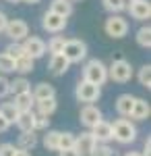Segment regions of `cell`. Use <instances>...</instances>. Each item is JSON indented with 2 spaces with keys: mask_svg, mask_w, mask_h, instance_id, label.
I'll use <instances>...</instances> for the list:
<instances>
[{
  "mask_svg": "<svg viewBox=\"0 0 151 156\" xmlns=\"http://www.w3.org/2000/svg\"><path fill=\"white\" fill-rule=\"evenodd\" d=\"M83 81H89L93 85H104L108 81V67L99 58L87 60V65L83 67Z\"/></svg>",
  "mask_w": 151,
  "mask_h": 156,
  "instance_id": "cell-1",
  "label": "cell"
},
{
  "mask_svg": "<svg viewBox=\"0 0 151 156\" xmlns=\"http://www.w3.org/2000/svg\"><path fill=\"white\" fill-rule=\"evenodd\" d=\"M112 140L118 144H130L137 140V127L128 119H116L112 123Z\"/></svg>",
  "mask_w": 151,
  "mask_h": 156,
  "instance_id": "cell-2",
  "label": "cell"
},
{
  "mask_svg": "<svg viewBox=\"0 0 151 156\" xmlns=\"http://www.w3.org/2000/svg\"><path fill=\"white\" fill-rule=\"evenodd\" d=\"M108 79L116 81V83H126L133 79V67L124 58H116L108 67Z\"/></svg>",
  "mask_w": 151,
  "mask_h": 156,
  "instance_id": "cell-3",
  "label": "cell"
},
{
  "mask_svg": "<svg viewBox=\"0 0 151 156\" xmlns=\"http://www.w3.org/2000/svg\"><path fill=\"white\" fill-rule=\"evenodd\" d=\"M62 56L69 60L70 65L72 62H81L87 56V44L83 40H66L64 48H62Z\"/></svg>",
  "mask_w": 151,
  "mask_h": 156,
  "instance_id": "cell-4",
  "label": "cell"
},
{
  "mask_svg": "<svg viewBox=\"0 0 151 156\" xmlns=\"http://www.w3.org/2000/svg\"><path fill=\"white\" fill-rule=\"evenodd\" d=\"M75 96L79 102H85V104H93V102H97L99 96H102V87H97V85L89 83V81H79L77 83V90H75Z\"/></svg>",
  "mask_w": 151,
  "mask_h": 156,
  "instance_id": "cell-5",
  "label": "cell"
},
{
  "mask_svg": "<svg viewBox=\"0 0 151 156\" xmlns=\"http://www.w3.org/2000/svg\"><path fill=\"white\" fill-rule=\"evenodd\" d=\"M104 29L110 37H124L128 34V21L120 15H110L104 23Z\"/></svg>",
  "mask_w": 151,
  "mask_h": 156,
  "instance_id": "cell-6",
  "label": "cell"
},
{
  "mask_svg": "<svg viewBox=\"0 0 151 156\" xmlns=\"http://www.w3.org/2000/svg\"><path fill=\"white\" fill-rule=\"evenodd\" d=\"M23 50H25V54L29 56V58H42L44 54H46L48 50H46V42L42 40V37H37V36H27L23 40Z\"/></svg>",
  "mask_w": 151,
  "mask_h": 156,
  "instance_id": "cell-7",
  "label": "cell"
},
{
  "mask_svg": "<svg viewBox=\"0 0 151 156\" xmlns=\"http://www.w3.org/2000/svg\"><path fill=\"white\" fill-rule=\"evenodd\" d=\"M4 31H6V36L11 37L12 42L19 44L21 40H25V37L29 36V25L25 23V21H21V19H8Z\"/></svg>",
  "mask_w": 151,
  "mask_h": 156,
  "instance_id": "cell-8",
  "label": "cell"
},
{
  "mask_svg": "<svg viewBox=\"0 0 151 156\" xmlns=\"http://www.w3.org/2000/svg\"><path fill=\"white\" fill-rule=\"evenodd\" d=\"M126 11L130 12L133 19H137V21H147L151 17V2L149 0H133L126 6Z\"/></svg>",
  "mask_w": 151,
  "mask_h": 156,
  "instance_id": "cell-9",
  "label": "cell"
},
{
  "mask_svg": "<svg viewBox=\"0 0 151 156\" xmlns=\"http://www.w3.org/2000/svg\"><path fill=\"white\" fill-rule=\"evenodd\" d=\"M81 123L87 127V129H93L99 121H102V110L95 106V104H85V106L81 108Z\"/></svg>",
  "mask_w": 151,
  "mask_h": 156,
  "instance_id": "cell-10",
  "label": "cell"
},
{
  "mask_svg": "<svg viewBox=\"0 0 151 156\" xmlns=\"http://www.w3.org/2000/svg\"><path fill=\"white\" fill-rule=\"evenodd\" d=\"M97 146L95 142V137H93L91 131H83L81 135H77V140H75V152H79V154H89L93 148Z\"/></svg>",
  "mask_w": 151,
  "mask_h": 156,
  "instance_id": "cell-11",
  "label": "cell"
},
{
  "mask_svg": "<svg viewBox=\"0 0 151 156\" xmlns=\"http://www.w3.org/2000/svg\"><path fill=\"white\" fill-rule=\"evenodd\" d=\"M42 27H44L46 31H50V34H58V31H62V29L66 27V19H64V17H58V15H54V12L48 11L46 15H44Z\"/></svg>",
  "mask_w": 151,
  "mask_h": 156,
  "instance_id": "cell-12",
  "label": "cell"
},
{
  "mask_svg": "<svg viewBox=\"0 0 151 156\" xmlns=\"http://www.w3.org/2000/svg\"><path fill=\"white\" fill-rule=\"evenodd\" d=\"M151 115V106L145 98H135V104H133V110H130V119L133 121H147Z\"/></svg>",
  "mask_w": 151,
  "mask_h": 156,
  "instance_id": "cell-13",
  "label": "cell"
},
{
  "mask_svg": "<svg viewBox=\"0 0 151 156\" xmlns=\"http://www.w3.org/2000/svg\"><path fill=\"white\" fill-rule=\"evenodd\" d=\"M91 133H93V137H95L97 144H108V142L112 140V123H108V121L102 119L91 129Z\"/></svg>",
  "mask_w": 151,
  "mask_h": 156,
  "instance_id": "cell-14",
  "label": "cell"
},
{
  "mask_svg": "<svg viewBox=\"0 0 151 156\" xmlns=\"http://www.w3.org/2000/svg\"><path fill=\"white\" fill-rule=\"evenodd\" d=\"M12 106L17 108L19 112H31V110H33V106H35V100H33V96H31V92H25V94L15 96Z\"/></svg>",
  "mask_w": 151,
  "mask_h": 156,
  "instance_id": "cell-15",
  "label": "cell"
},
{
  "mask_svg": "<svg viewBox=\"0 0 151 156\" xmlns=\"http://www.w3.org/2000/svg\"><path fill=\"white\" fill-rule=\"evenodd\" d=\"M31 96H33L35 102H39V100H48V98H56V90H54V85L42 81V83H37L33 87Z\"/></svg>",
  "mask_w": 151,
  "mask_h": 156,
  "instance_id": "cell-16",
  "label": "cell"
},
{
  "mask_svg": "<svg viewBox=\"0 0 151 156\" xmlns=\"http://www.w3.org/2000/svg\"><path fill=\"white\" fill-rule=\"evenodd\" d=\"M133 104H135V96L133 94H120L116 98V112L120 117H128L130 110H133Z\"/></svg>",
  "mask_w": 151,
  "mask_h": 156,
  "instance_id": "cell-17",
  "label": "cell"
},
{
  "mask_svg": "<svg viewBox=\"0 0 151 156\" xmlns=\"http://www.w3.org/2000/svg\"><path fill=\"white\" fill-rule=\"evenodd\" d=\"M70 62L62 54H54L52 58H50V73L52 75H56V77H60V75H64V73L69 71Z\"/></svg>",
  "mask_w": 151,
  "mask_h": 156,
  "instance_id": "cell-18",
  "label": "cell"
},
{
  "mask_svg": "<svg viewBox=\"0 0 151 156\" xmlns=\"http://www.w3.org/2000/svg\"><path fill=\"white\" fill-rule=\"evenodd\" d=\"M50 12L69 19L70 15H72V2H70V0H52V4H50Z\"/></svg>",
  "mask_w": 151,
  "mask_h": 156,
  "instance_id": "cell-19",
  "label": "cell"
},
{
  "mask_svg": "<svg viewBox=\"0 0 151 156\" xmlns=\"http://www.w3.org/2000/svg\"><path fill=\"white\" fill-rule=\"evenodd\" d=\"M35 110L33 112H37V115H44V117H50L52 112H56V108H58V104H56V98H48V100H39V102H35Z\"/></svg>",
  "mask_w": 151,
  "mask_h": 156,
  "instance_id": "cell-20",
  "label": "cell"
},
{
  "mask_svg": "<svg viewBox=\"0 0 151 156\" xmlns=\"http://www.w3.org/2000/svg\"><path fill=\"white\" fill-rule=\"evenodd\" d=\"M25 92H31V83L25 77H17L15 81H8V94L19 96V94H25Z\"/></svg>",
  "mask_w": 151,
  "mask_h": 156,
  "instance_id": "cell-21",
  "label": "cell"
},
{
  "mask_svg": "<svg viewBox=\"0 0 151 156\" xmlns=\"http://www.w3.org/2000/svg\"><path fill=\"white\" fill-rule=\"evenodd\" d=\"M17 127L21 129V133H27V131H33V110L31 112H19L17 117Z\"/></svg>",
  "mask_w": 151,
  "mask_h": 156,
  "instance_id": "cell-22",
  "label": "cell"
},
{
  "mask_svg": "<svg viewBox=\"0 0 151 156\" xmlns=\"http://www.w3.org/2000/svg\"><path fill=\"white\" fill-rule=\"evenodd\" d=\"M35 146H37V135H35V131H27V133H21L19 135V150H33Z\"/></svg>",
  "mask_w": 151,
  "mask_h": 156,
  "instance_id": "cell-23",
  "label": "cell"
},
{
  "mask_svg": "<svg viewBox=\"0 0 151 156\" xmlns=\"http://www.w3.org/2000/svg\"><path fill=\"white\" fill-rule=\"evenodd\" d=\"M58 142H60V131L48 129V133L44 135V148L50 152H58Z\"/></svg>",
  "mask_w": 151,
  "mask_h": 156,
  "instance_id": "cell-24",
  "label": "cell"
},
{
  "mask_svg": "<svg viewBox=\"0 0 151 156\" xmlns=\"http://www.w3.org/2000/svg\"><path fill=\"white\" fill-rule=\"evenodd\" d=\"M0 117L6 121L8 125H12V123L17 121V117H19V110L12 106V102H4V104L0 106Z\"/></svg>",
  "mask_w": 151,
  "mask_h": 156,
  "instance_id": "cell-25",
  "label": "cell"
},
{
  "mask_svg": "<svg viewBox=\"0 0 151 156\" xmlns=\"http://www.w3.org/2000/svg\"><path fill=\"white\" fill-rule=\"evenodd\" d=\"M137 44L141 48H151V27L149 25H143L137 29Z\"/></svg>",
  "mask_w": 151,
  "mask_h": 156,
  "instance_id": "cell-26",
  "label": "cell"
},
{
  "mask_svg": "<svg viewBox=\"0 0 151 156\" xmlns=\"http://www.w3.org/2000/svg\"><path fill=\"white\" fill-rule=\"evenodd\" d=\"M75 140L77 135L72 131H60V142H58V152L60 150H75Z\"/></svg>",
  "mask_w": 151,
  "mask_h": 156,
  "instance_id": "cell-27",
  "label": "cell"
},
{
  "mask_svg": "<svg viewBox=\"0 0 151 156\" xmlns=\"http://www.w3.org/2000/svg\"><path fill=\"white\" fill-rule=\"evenodd\" d=\"M33 65H35V60L33 58H29L27 54L25 56H21V58H17L15 60V71H19V73H31L33 71Z\"/></svg>",
  "mask_w": 151,
  "mask_h": 156,
  "instance_id": "cell-28",
  "label": "cell"
},
{
  "mask_svg": "<svg viewBox=\"0 0 151 156\" xmlns=\"http://www.w3.org/2000/svg\"><path fill=\"white\" fill-rule=\"evenodd\" d=\"M64 42H66V40H64V36H54L46 44V50H50V52H52V56H54V54H62Z\"/></svg>",
  "mask_w": 151,
  "mask_h": 156,
  "instance_id": "cell-29",
  "label": "cell"
},
{
  "mask_svg": "<svg viewBox=\"0 0 151 156\" xmlns=\"http://www.w3.org/2000/svg\"><path fill=\"white\" fill-rule=\"evenodd\" d=\"M4 54H6L8 58L17 60V58H21V56H25V50H23V46H21V44L12 42V44H8V46L4 48Z\"/></svg>",
  "mask_w": 151,
  "mask_h": 156,
  "instance_id": "cell-30",
  "label": "cell"
},
{
  "mask_svg": "<svg viewBox=\"0 0 151 156\" xmlns=\"http://www.w3.org/2000/svg\"><path fill=\"white\" fill-rule=\"evenodd\" d=\"M104 9L110 11L112 15H120L122 11H126V4L122 0H104Z\"/></svg>",
  "mask_w": 151,
  "mask_h": 156,
  "instance_id": "cell-31",
  "label": "cell"
},
{
  "mask_svg": "<svg viewBox=\"0 0 151 156\" xmlns=\"http://www.w3.org/2000/svg\"><path fill=\"white\" fill-rule=\"evenodd\" d=\"M137 77H139V83L149 90L151 87V65H143L139 69V75Z\"/></svg>",
  "mask_w": 151,
  "mask_h": 156,
  "instance_id": "cell-32",
  "label": "cell"
},
{
  "mask_svg": "<svg viewBox=\"0 0 151 156\" xmlns=\"http://www.w3.org/2000/svg\"><path fill=\"white\" fill-rule=\"evenodd\" d=\"M89 156H118V152L114 148H110L108 144H97L91 152H89Z\"/></svg>",
  "mask_w": 151,
  "mask_h": 156,
  "instance_id": "cell-33",
  "label": "cell"
},
{
  "mask_svg": "<svg viewBox=\"0 0 151 156\" xmlns=\"http://www.w3.org/2000/svg\"><path fill=\"white\" fill-rule=\"evenodd\" d=\"M48 125H50V117H44V115H37V112H33V131L48 129Z\"/></svg>",
  "mask_w": 151,
  "mask_h": 156,
  "instance_id": "cell-34",
  "label": "cell"
},
{
  "mask_svg": "<svg viewBox=\"0 0 151 156\" xmlns=\"http://www.w3.org/2000/svg\"><path fill=\"white\" fill-rule=\"evenodd\" d=\"M0 71H2V73H12V71H15V60L8 58L4 52L0 54Z\"/></svg>",
  "mask_w": 151,
  "mask_h": 156,
  "instance_id": "cell-35",
  "label": "cell"
},
{
  "mask_svg": "<svg viewBox=\"0 0 151 156\" xmlns=\"http://www.w3.org/2000/svg\"><path fill=\"white\" fill-rule=\"evenodd\" d=\"M15 144H0V156H15Z\"/></svg>",
  "mask_w": 151,
  "mask_h": 156,
  "instance_id": "cell-36",
  "label": "cell"
},
{
  "mask_svg": "<svg viewBox=\"0 0 151 156\" xmlns=\"http://www.w3.org/2000/svg\"><path fill=\"white\" fill-rule=\"evenodd\" d=\"M8 94V79L4 75H0V98H4Z\"/></svg>",
  "mask_w": 151,
  "mask_h": 156,
  "instance_id": "cell-37",
  "label": "cell"
},
{
  "mask_svg": "<svg viewBox=\"0 0 151 156\" xmlns=\"http://www.w3.org/2000/svg\"><path fill=\"white\" fill-rule=\"evenodd\" d=\"M6 23H8V19H6V15L0 11V31H4V27H6Z\"/></svg>",
  "mask_w": 151,
  "mask_h": 156,
  "instance_id": "cell-38",
  "label": "cell"
},
{
  "mask_svg": "<svg viewBox=\"0 0 151 156\" xmlns=\"http://www.w3.org/2000/svg\"><path fill=\"white\" fill-rule=\"evenodd\" d=\"M58 156H81L79 152H75V150H60Z\"/></svg>",
  "mask_w": 151,
  "mask_h": 156,
  "instance_id": "cell-39",
  "label": "cell"
},
{
  "mask_svg": "<svg viewBox=\"0 0 151 156\" xmlns=\"http://www.w3.org/2000/svg\"><path fill=\"white\" fill-rule=\"evenodd\" d=\"M8 127H11V125H8V123H6V121H4V119H2V117H0V133L8 131Z\"/></svg>",
  "mask_w": 151,
  "mask_h": 156,
  "instance_id": "cell-40",
  "label": "cell"
},
{
  "mask_svg": "<svg viewBox=\"0 0 151 156\" xmlns=\"http://www.w3.org/2000/svg\"><path fill=\"white\" fill-rule=\"evenodd\" d=\"M15 156H31V154H29L27 150H19V148H17V152H15Z\"/></svg>",
  "mask_w": 151,
  "mask_h": 156,
  "instance_id": "cell-41",
  "label": "cell"
},
{
  "mask_svg": "<svg viewBox=\"0 0 151 156\" xmlns=\"http://www.w3.org/2000/svg\"><path fill=\"white\" fill-rule=\"evenodd\" d=\"M124 156H143V154H141V152H126Z\"/></svg>",
  "mask_w": 151,
  "mask_h": 156,
  "instance_id": "cell-42",
  "label": "cell"
},
{
  "mask_svg": "<svg viewBox=\"0 0 151 156\" xmlns=\"http://www.w3.org/2000/svg\"><path fill=\"white\" fill-rule=\"evenodd\" d=\"M23 2H27V4H37L39 0H23Z\"/></svg>",
  "mask_w": 151,
  "mask_h": 156,
  "instance_id": "cell-43",
  "label": "cell"
},
{
  "mask_svg": "<svg viewBox=\"0 0 151 156\" xmlns=\"http://www.w3.org/2000/svg\"><path fill=\"white\" fill-rule=\"evenodd\" d=\"M6 2H21V0H6Z\"/></svg>",
  "mask_w": 151,
  "mask_h": 156,
  "instance_id": "cell-44",
  "label": "cell"
},
{
  "mask_svg": "<svg viewBox=\"0 0 151 156\" xmlns=\"http://www.w3.org/2000/svg\"><path fill=\"white\" fill-rule=\"evenodd\" d=\"M130 2H133V0H130Z\"/></svg>",
  "mask_w": 151,
  "mask_h": 156,
  "instance_id": "cell-45",
  "label": "cell"
}]
</instances>
